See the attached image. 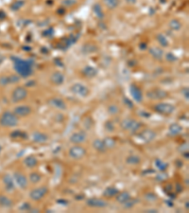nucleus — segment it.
Masks as SVG:
<instances>
[{
  "label": "nucleus",
  "mask_w": 189,
  "mask_h": 213,
  "mask_svg": "<svg viewBox=\"0 0 189 213\" xmlns=\"http://www.w3.org/2000/svg\"><path fill=\"white\" fill-rule=\"evenodd\" d=\"M166 58L168 62H176L177 61V57L175 56L172 52H168L166 55Z\"/></svg>",
  "instance_id": "nucleus-45"
},
{
  "label": "nucleus",
  "mask_w": 189,
  "mask_h": 213,
  "mask_svg": "<svg viewBox=\"0 0 189 213\" xmlns=\"http://www.w3.org/2000/svg\"><path fill=\"white\" fill-rule=\"evenodd\" d=\"M13 206V202L5 195H0V207L4 208H10Z\"/></svg>",
  "instance_id": "nucleus-27"
},
{
  "label": "nucleus",
  "mask_w": 189,
  "mask_h": 213,
  "mask_svg": "<svg viewBox=\"0 0 189 213\" xmlns=\"http://www.w3.org/2000/svg\"><path fill=\"white\" fill-rule=\"evenodd\" d=\"M183 157H184L186 160H188V159H189V153H188V152H183Z\"/></svg>",
  "instance_id": "nucleus-52"
},
{
  "label": "nucleus",
  "mask_w": 189,
  "mask_h": 213,
  "mask_svg": "<svg viewBox=\"0 0 189 213\" xmlns=\"http://www.w3.org/2000/svg\"><path fill=\"white\" fill-rule=\"evenodd\" d=\"M24 4H25V1H23V0H17V1H15L11 5V9L13 10H17L20 8H22L24 6Z\"/></svg>",
  "instance_id": "nucleus-40"
},
{
  "label": "nucleus",
  "mask_w": 189,
  "mask_h": 213,
  "mask_svg": "<svg viewBox=\"0 0 189 213\" xmlns=\"http://www.w3.org/2000/svg\"><path fill=\"white\" fill-rule=\"evenodd\" d=\"M126 162L128 164H130V165H138V164L141 163V158L139 157L138 155L132 154V155L128 156L127 159H126Z\"/></svg>",
  "instance_id": "nucleus-29"
},
{
  "label": "nucleus",
  "mask_w": 189,
  "mask_h": 213,
  "mask_svg": "<svg viewBox=\"0 0 189 213\" xmlns=\"http://www.w3.org/2000/svg\"><path fill=\"white\" fill-rule=\"evenodd\" d=\"M28 97V90L24 86H17L11 93V102L17 103L20 102Z\"/></svg>",
  "instance_id": "nucleus-4"
},
{
  "label": "nucleus",
  "mask_w": 189,
  "mask_h": 213,
  "mask_svg": "<svg viewBox=\"0 0 189 213\" xmlns=\"http://www.w3.org/2000/svg\"><path fill=\"white\" fill-rule=\"evenodd\" d=\"M41 179H42V176H41V174L38 173H31L30 174V182L32 184L39 183L40 181H41Z\"/></svg>",
  "instance_id": "nucleus-36"
},
{
  "label": "nucleus",
  "mask_w": 189,
  "mask_h": 213,
  "mask_svg": "<svg viewBox=\"0 0 189 213\" xmlns=\"http://www.w3.org/2000/svg\"><path fill=\"white\" fill-rule=\"evenodd\" d=\"M178 151L182 153L184 152H188V143H183V144L180 145L178 147Z\"/></svg>",
  "instance_id": "nucleus-46"
},
{
  "label": "nucleus",
  "mask_w": 189,
  "mask_h": 213,
  "mask_svg": "<svg viewBox=\"0 0 189 213\" xmlns=\"http://www.w3.org/2000/svg\"><path fill=\"white\" fill-rule=\"evenodd\" d=\"M13 63H14V69L19 76L28 78L32 74V63L18 58H15Z\"/></svg>",
  "instance_id": "nucleus-1"
},
{
  "label": "nucleus",
  "mask_w": 189,
  "mask_h": 213,
  "mask_svg": "<svg viewBox=\"0 0 189 213\" xmlns=\"http://www.w3.org/2000/svg\"><path fill=\"white\" fill-rule=\"evenodd\" d=\"M126 1L130 4H135L136 3V0H126Z\"/></svg>",
  "instance_id": "nucleus-53"
},
{
  "label": "nucleus",
  "mask_w": 189,
  "mask_h": 213,
  "mask_svg": "<svg viewBox=\"0 0 189 213\" xmlns=\"http://www.w3.org/2000/svg\"><path fill=\"white\" fill-rule=\"evenodd\" d=\"M48 188L47 187H40L32 190L30 192V198L32 201H40L47 194Z\"/></svg>",
  "instance_id": "nucleus-8"
},
{
  "label": "nucleus",
  "mask_w": 189,
  "mask_h": 213,
  "mask_svg": "<svg viewBox=\"0 0 189 213\" xmlns=\"http://www.w3.org/2000/svg\"><path fill=\"white\" fill-rule=\"evenodd\" d=\"M86 139H87V134L82 130L73 133L69 138L70 142H72L73 144H82Z\"/></svg>",
  "instance_id": "nucleus-10"
},
{
  "label": "nucleus",
  "mask_w": 189,
  "mask_h": 213,
  "mask_svg": "<svg viewBox=\"0 0 189 213\" xmlns=\"http://www.w3.org/2000/svg\"><path fill=\"white\" fill-rule=\"evenodd\" d=\"M156 137V133L153 130L146 129L139 134V138H141L144 142H151Z\"/></svg>",
  "instance_id": "nucleus-14"
},
{
  "label": "nucleus",
  "mask_w": 189,
  "mask_h": 213,
  "mask_svg": "<svg viewBox=\"0 0 189 213\" xmlns=\"http://www.w3.org/2000/svg\"><path fill=\"white\" fill-rule=\"evenodd\" d=\"M131 196L128 191H122V192H118L117 195L115 196L116 201L120 204H123L125 202H127L129 199H131Z\"/></svg>",
  "instance_id": "nucleus-26"
},
{
  "label": "nucleus",
  "mask_w": 189,
  "mask_h": 213,
  "mask_svg": "<svg viewBox=\"0 0 189 213\" xmlns=\"http://www.w3.org/2000/svg\"><path fill=\"white\" fill-rule=\"evenodd\" d=\"M93 10H94L95 14H96L98 18L102 19V18L104 17V13H103L102 9H101V7H100V5H99V4H96V5H94V7H93Z\"/></svg>",
  "instance_id": "nucleus-34"
},
{
  "label": "nucleus",
  "mask_w": 189,
  "mask_h": 213,
  "mask_svg": "<svg viewBox=\"0 0 189 213\" xmlns=\"http://www.w3.org/2000/svg\"><path fill=\"white\" fill-rule=\"evenodd\" d=\"M138 202H139L138 199H135V198H132V199H131H131H129V200H128L127 202L123 203V207H124V208H126V209H130V208L133 207Z\"/></svg>",
  "instance_id": "nucleus-33"
},
{
  "label": "nucleus",
  "mask_w": 189,
  "mask_h": 213,
  "mask_svg": "<svg viewBox=\"0 0 189 213\" xmlns=\"http://www.w3.org/2000/svg\"><path fill=\"white\" fill-rule=\"evenodd\" d=\"M148 52L153 57L155 60H161L164 57V51L162 48H158V47H152L148 49Z\"/></svg>",
  "instance_id": "nucleus-21"
},
{
  "label": "nucleus",
  "mask_w": 189,
  "mask_h": 213,
  "mask_svg": "<svg viewBox=\"0 0 189 213\" xmlns=\"http://www.w3.org/2000/svg\"><path fill=\"white\" fill-rule=\"evenodd\" d=\"M58 203H62V204H67V202H66V201H63V200H62H62H59V201H58Z\"/></svg>",
  "instance_id": "nucleus-55"
},
{
  "label": "nucleus",
  "mask_w": 189,
  "mask_h": 213,
  "mask_svg": "<svg viewBox=\"0 0 189 213\" xmlns=\"http://www.w3.org/2000/svg\"><path fill=\"white\" fill-rule=\"evenodd\" d=\"M77 4V0H62V5L66 7V8H70L73 7Z\"/></svg>",
  "instance_id": "nucleus-39"
},
{
  "label": "nucleus",
  "mask_w": 189,
  "mask_h": 213,
  "mask_svg": "<svg viewBox=\"0 0 189 213\" xmlns=\"http://www.w3.org/2000/svg\"><path fill=\"white\" fill-rule=\"evenodd\" d=\"M98 50V47L96 45H93V44H87V45H84L83 48H82V51L86 54H90V53H93L95 51Z\"/></svg>",
  "instance_id": "nucleus-32"
},
{
  "label": "nucleus",
  "mask_w": 189,
  "mask_h": 213,
  "mask_svg": "<svg viewBox=\"0 0 189 213\" xmlns=\"http://www.w3.org/2000/svg\"><path fill=\"white\" fill-rule=\"evenodd\" d=\"M13 177H14V181L16 182L17 186L22 189V190H25L28 188V179H26V177L21 173H14V175H13Z\"/></svg>",
  "instance_id": "nucleus-13"
},
{
  "label": "nucleus",
  "mask_w": 189,
  "mask_h": 213,
  "mask_svg": "<svg viewBox=\"0 0 189 213\" xmlns=\"http://www.w3.org/2000/svg\"><path fill=\"white\" fill-rule=\"evenodd\" d=\"M123 102H124V103L129 107V108H133V103H132V102H131L130 99L128 98H124V99H123Z\"/></svg>",
  "instance_id": "nucleus-48"
},
{
  "label": "nucleus",
  "mask_w": 189,
  "mask_h": 213,
  "mask_svg": "<svg viewBox=\"0 0 189 213\" xmlns=\"http://www.w3.org/2000/svg\"><path fill=\"white\" fill-rule=\"evenodd\" d=\"M86 149L82 146H78V145H75L73 147H71L69 149V156L71 158L75 159V160H78V159H82V157L86 155Z\"/></svg>",
  "instance_id": "nucleus-7"
},
{
  "label": "nucleus",
  "mask_w": 189,
  "mask_h": 213,
  "mask_svg": "<svg viewBox=\"0 0 189 213\" xmlns=\"http://www.w3.org/2000/svg\"><path fill=\"white\" fill-rule=\"evenodd\" d=\"M176 191L178 192V193H181V192H183V187L182 186L181 184H176Z\"/></svg>",
  "instance_id": "nucleus-50"
},
{
  "label": "nucleus",
  "mask_w": 189,
  "mask_h": 213,
  "mask_svg": "<svg viewBox=\"0 0 189 213\" xmlns=\"http://www.w3.org/2000/svg\"><path fill=\"white\" fill-rule=\"evenodd\" d=\"M1 151H2V147L0 146V152H1Z\"/></svg>",
  "instance_id": "nucleus-57"
},
{
  "label": "nucleus",
  "mask_w": 189,
  "mask_h": 213,
  "mask_svg": "<svg viewBox=\"0 0 189 213\" xmlns=\"http://www.w3.org/2000/svg\"><path fill=\"white\" fill-rule=\"evenodd\" d=\"M147 212H157V210L156 209H147Z\"/></svg>",
  "instance_id": "nucleus-54"
},
{
  "label": "nucleus",
  "mask_w": 189,
  "mask_h": 213,
  "mask_svg": "<svg viewBox=\"0 0 189 213\" xmlns=\"http://www.w3.org/2000/svg\"><path fill=\"white\" fill-rule=\"evenodd\" d=\"M119 192V190L115 187H108L104 190L103 191V196L106 198H112L115 197L117 193Z\"/></svg>",
  "instance_id": "nucleus-24"
},
{
  "label": "nucleus",
  "mask_w": 189,
  "mask_h": 213,
  "mask_svg": "<svg viewBox=\"0 0 189 213\" xmlns=\"http://www.w3.org/2000/svg\"><path fill=\"white\" fill-rule=\"evenodd\" d=\"M52 33H53V30H52V28H50V30L45 31L43 32V35H45V36H46V35H52Z\"/></svg>",
  "instance_id": "nucleus-51"
},
{
  "label": "nucleus",
  "mask_w": 189,
  "mask_h": 213,
  "mask_svg": "<svg viewBox=\"0 0 189 213\" xmlns=\"http://www.w3.org/2000/svg\"><path fill=\"white\" fill-rule=\"evenodd\" d=\"M105 129L108 132H114L115 131V125L111 120H108L105 123Z\"/></svg>",
  "instance_id": "nucleus-44"
},
{
  "label": "nucleus",
  "mask_w": 189,
  "mask_h": 213,
  "mask_svg": "<svg viewBox=\"0 0 189 213\" xmlns=\"http://www.w3.org/2000/svg\"><path fill=\"white\" fill-rule=\"evenodd\" d=\"M130 89H131V97L134 101L137 102H141L143 101V95H142L140 88L138 86H136L135 84H132V85H131Z\"/></svg>",
  "instance_id": "nucleus-16"
},
{
  "label": "nucleus",
  "mask_w": 189,
  "mask_h": 213,
  "mask_svg": "<svg viewBox=\"0 0 189 213\" xmlns=\"http://www.w3.org/2000/svg\"><path fill=\"white\" fill-rule=\"evenodd\" d=\"M156 39H157L158 43H159V44H160L161 46H163L164 48L168 47V44H169V43H168V40H167V38L164 34H162V33L157 34Z\"/></svg>",
  "instance_id": "nucleus-30"
},
{
  "label": "nucleus",
  "mask_w": 189,
  "mask_h": 213,
  "mask_svg": "<svg viewBox=\"0 0 189 213\" xmlns=\"http://www.w3.org/2000/svg\"><path fill=\"white\" fill-rule=\"evenodd\" d=\"M141 123L138 122L135 119H125L122 121L120 122V127L122 130L125 131H130L131 133H136L139 131V129L141 128Z\"/></svg>",
  "instance_id": "nucleus-3"
},
{
  "label": "nucleus",
  "mask_w": 189,
  "mask_h": 213,
  "mask_svg": "<svg viewBox=\"0 0 189 213\" xmlns=\"http://www.w3.org/2000/svg\"><path fill=\"white\" fill-rule=\"evenodd\" d=\"M64 75L60 71H55L50 76V81L55 85H62L64 81Z\"/></svg>",
  "instance_id": "nucleus-17"
},
{
  "label": "nucleus",
  "mask_w": 189,
  "mask_h": 213,
  "mask_svg": "<svg viewBox=\"0 0 189 213\" xmlns=\"http://www.w3.org/2000/svg\"><path fill=\"white\" fill-rule=\"evenodd\" d=\"M155 166L157 167V169L159 170H161V172H165V170L167 169L168 165L167 163L164 162V161H162L161 159H156L155 160Z\"/></svg>",
  "instance_id": "nucleus-35"
},
{
  "label": "nucleus",
  "mask_w": 189,
  "mask_h": 213,
  "mask_svg": "<svg viewBox=\"0 0 189 213\" xmlns=\"http://www.w3.org/2000/svg\"><path fill=\"white\" fill-rule=\"evenodd\" d=\"M168 26H169V27L171 28V30L174 31H180L181 28H182V27H183L182 23L178 19H172V20H170L169 23H168Z\"/></svg>",
  "instance_id": "nucleus-28"
},
{
  "label": "nucleus",
  "mask_w": 189,
  "mask_h": 213,
  "mask_svg": "<svg viewBox=\"0 0 189 213\" xmlns=\"http://www.w3.org/2000/svg\"><path fill=\"white\" fill-rule=\"evenodd\" d=\"M19 123V119L13 112H4L0 117V125L3 127L12 128L17 126Z\"/></svg>",
  "instance_id": "nucleus-2"
},
{
  "label": "nucleus",
  "mask_w": 189,
  "mask_h": 213,
  "mask_svg": "<svg viewBox=\"0 0 189 213\" xmlns=\"http://www.w3.org/2000/svg\"><path fill=\"white\" fill-rule=\"evenodd\" d=\"M93 147L95 148V150H97L99 152H105L107 151V148L104 144L103 140L101 139H96L93 141Z\"/></svg>",
  "instance_id": "nucleus-25"
},
{
  "label": "nucleus",
  "mask_w": 189,
  "mask_h": 213,
  "mask_svg": "<svg viewBox=\"0 0 189 213\" xmlns=\"http://www.w3.org/2000/svg\"><path fill=\"white\" fill-rule=\"evenodd\" d=\"M104 1V4L107 6V8H109V9H115L118 4H119V1L118 0H103Z\"/></svg>",
  "instance_id": "nucleus-37"
},
{
  "label": "nucleus",
  "mask_w": 189,
  "mask_h": 213,
  "mask_svg": "<svg viewBox=\"0 0 189 213\" xmlns=\"http://www.w3.org/2000/svg\"><path fill=\"white\" fill-rule=\"evenodd\" d=\"M31 112H32V108L30 105H26V104L16 106L14 108V111H13V113H14L18 118L28 117V116L30 115Z\"/></svg>",
  "instance_id": "nucleus-11"
},
{
  "label": "nucleus",
  "mask_w": 189,
  "mask_h": 213,
  "mask_svg": "<svg viewBox=\"0 0 189 213\" xmlns=\"http://www.w3.org/2000/svg\"><path fill=\"white\" fill-rule=\"evenodd\" d=\"M99 73V71L96 67H94L92 65H86L82 69V74L87 77V78H94L96 77Z\"/></svg>",
  "instance_id": "nucleus-19"
},
{
  "label": "nucleus",
  "mask_w": 189,
  "mask_h": 213,
  "mask_svg": "<svg viewBox=\"0 0 189 213\" xmlns=\"http://www.w3.org/2000/svg\"><path fill=\"white\" fill-rule=\"evenodd\" d=\"M86 205L90 207L95 208H104L108 207V202L99 198H90L86 201Z\"/></svg>",
  "instance_id": "nucleus-12"
},
{
  "label": "nucleus",
  "mask_w": 189,
  "mask_h": 213,
  "mask_svg": "<svg viewBox=\"0 0 189 213\" xmlns=\"http://www.w3.org/2000/svg\"><path fill=\"white\" fill-rule=\"evenodd\" d=\"M183 131V127L178 123H173L168 128V135L171 136H176L180 135Z\"/></svg>",
  "instance_id": "nucleus-22"
},
{
  "label": "nucleus",
  "mask_w": 189,
  "mask_h": 213,
  "mask_svg": "<svg viewBox=\"0 0 189 213\" xmlns=\"http://www.w3.org/2000/svg\"><path fill=\"white\" fill-rule=\"evenodd\" d=\"M24 164L28 167V168H34L38 165V159L36 156L34 155H29V156H26V157L25 158L24 160Z\"/></svg>",
  "instance_id": "nucleus-23"
},
{
  "label": "nucleus",
  "mask_w": 189,
  "mask_h": 213,
  "mask_svg": "<svg viewBox=\"0 0 189 213\" xmlns=\"http://www.w3.org/2000/svg\"><path fill=\"white\" fill-rule=\"evenodd\" d=\"M120 111L119 107L115 104H112V105H109V107H108V112H109L110 115H116V114H118Z\"/></svg>",
  "instance_id": "nucleus-38"
},
{
  "label": "nucleus",
  "mask_w": 189,
  "mask_h": 213,
  "mask_svg": "<svg viewBox=\"0 0 189 213\" xmlns=\"http://www.w3.org/2000/svg\"><path fill=\"white\" fill-rule=\"evenodd\" d=\"M185 205H186V209H188V201L186 202V204H185Z\"/></svg>",
  "instance_id": "nucleus-56"
},
{
  "label": "nucleus",
  "mask_w": 189,
  "mask_h": 213,
  "mask_svg": "<svg viewBox=\"0 0 189 213\" xmlns=\"http://www.w3.org/2000/svg\"><path fill=\"white\" fill-rule=\"evenodd\" d=\"M3 183L5 185V189L7 191L11 192L14 190V182H13V178L10 174H5L3 176Z\"/></svg>",
  "instance_id": "nucleus-18"
},
{
  "label": "nucleus",
  "mask_w": 189,
  "mask_h": 213,
  "mask_svg": "<svg viewBox=\"0 0 189 213\" xmlns=\"http://www.w3.org/2000/svg\"><path fill=\"white\" fill-rule=\"evenodd\" d=\"M103 142L107 149H113L116 145V141L113 137H105L103 139Z\"/></svg>",
  "instance_id": "nucleus-31"
},
{
  "label": "nucleus",
  "mask_w": 189,
  "mask_h": 213,
  "mask_svg": "<svg viewBox=\"0 0 189 213\" xmlns=\"http://www.w3.org/2000/svg\"><path fill=\"white\" fill-rule=\"evenodd\" d=\"M48 104L52 106L53 108H56L59 110H65L66 109V103L60 98H51L48 101Z\"/></svg>",
  "instance_id": "nucleus-15"
},
{
  "label": "nucleus",
  "mask_w": 189,
  "mask_h": 213,
  "mask_svg": "<svg viewBox=\"0 0 189 213\" xmlns=\"http://www.w3.org/2000/svg\"><path fill=\"white\" fill-rule=\"evenodd\" d=\"M30 208H31V207L29 203H25V204H23L22 207H20V209L24 210V211H30Z\"/></svg>",
  "instance_id": "nucleus-47"
},
{
  "label": "nucleus",
  "mask_w": 189,
  "mask_h": 213,
  "mask_svg": "<svg viewBox=\"0 0 189 213\" xmlns=\"http://www.w3.org/2000/svg\"><path fill=\"white\" fill-rule=\"evenodd\" d=\"M153 110L159 114H162V115H171L175 111V106L167 102H160L154 105Z\"/></svg>",
  "instance_id": "nucleus-6"
},
{
  "label": "nucleus",
  "mask_w": 189,
  "mask_h": 213,
  "mask_svg": "<svg viewBox=\"0 0 189 213\" xmlns=\"http://www.w3.org/2000/svg\"><path fill=\"white\" fill-rule=\"evenodd\" d=\"M183 97L184 98L186 99V101H188L189 99V92H188V87H185L183 89Z\"/></svg>",
  "instance_id": "nucleus-49"
},
{
  "label": "nucleus",
  "mask_w": 189,
  "mask_h": 213,
  "mask_svg": "<svg viewBox=\"0 0 189 213\" xmlns=\"http://www.w3.org/2000/svg\"><path fill=\"white\" fill-rule=\"evenodd\" d=\"M10 136L13 138H18V137H24V138H28V135H26L20 131H14L10 134Z\"/></svg>",
  "instance_id": "nucleus-42"
},
{
  "label": "nucleus",
  "mask_w": 189,
  "mask_h": 213,
  "mask_svg": "<svg viewBox=\"0 0 189 213\" xmlns=\"http://www.w3.org/2000/svg\"><path fill=\"white\" fill-rule=\"evenodd\" d=\"M10 76H2L0 77V85L1 86H6V85L10 84Z\"/></svg>",
  "instance_id": "nucleus-43"
},
{
  "label": "nucleus",
  "mask_w": 189,
  "mask_h": 213,
  "mask_svg": "<svg viewBox=\"0 0 189 213\" xmlns=\"http://www.w3.org/2000/svg\"><path fill=\"white\" fill-rule=\"evenodd\" d=\"M147 97L152 101H161V99L167 98L168 97V93L164 89L153 88L147 92Z\"/></svg>",
  "instance_id": "nucleus-5"
},
{
  "label": "nucleus",
  "mask_w": 189,
  "mask_h": 213,
  "mask_svg": "<svg viewBox=\"0 0 189 213\" xmlns=\"http://www.w3.org/2000/svg\"><path fill=\"white\" fill-rule=\"evenodd\" d=\"M145 198H146V200L147 201H151V202H154L157 200V195L153 192H147L145 194Z\"/></svg>",
  "instance_id": "nucleus-41"
},
{
  "label": "nucleus",
  "mask_w": 189,
  "mask_h": 213,
  "mask_svg": "<svg viewBox=\"0 0 189 213\" xmlns=\"http://www.w3.org/2000/svg\"><path fill=\"white\" fill-rule=\"evenodd\" d=\"M32 140L37 143H45L48 140V136L45 133L41 132H34L32 134Z\"/></svg>",
  "instance_id": "nucleus-20"
},
{
  "label": "nucleus",
  "mask_w": 189,
  "mask_h": 213,
  "mask_svg": "<svg viewBox=\"0 0 189 213\" xmlns=\"http://www.w3.org/2000/svg\"><path fill=\"white\" fill-rule=\"evenodd\" d=\"M70 89L74 94H76L78 97H82V98L87 97L89 95V92H90V90L87 86H85L84 84L79 83V82L74 83Z\"/></svg>",
  "instance_id": "nucleus-9"
}]
</instances>
